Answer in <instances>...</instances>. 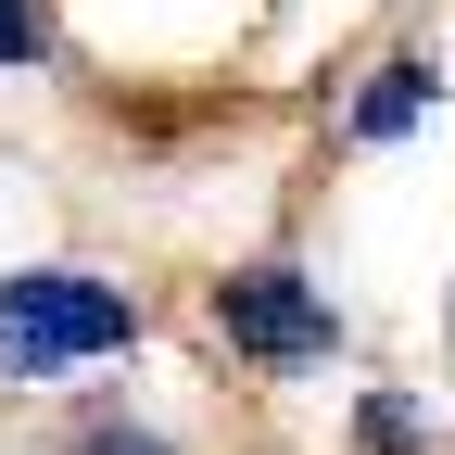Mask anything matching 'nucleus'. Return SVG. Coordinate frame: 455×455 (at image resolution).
Listing matches in <instances>:
<instances>
[{
    "label": "nucleus",
    "instance_id": "f257e3e1",
    "mask_svg": "<svg viewBox=\"0 0 455 455\" xmlns=\"http://www.w3.org/2000/svg\"><path fill=\"white\" fill-rule=\"evenodd\" d=\"M152 341L140 278L76 266V253H38V266H0V405H38V392H76L114 379Z\"/></svg>",
    "mask_w": 455,
    "mask_h": 455
},
{
    "label": "nucleus",
    "instance_id": "f03ea898",
    "mask_svg": "<svg viewBox=\"0 0 455 455\" xmlns=\"http://www.w3.org/2000/svg\"><path fill=\"white\" fill-rule=\"evenodd\" d=\"M203 329H215V355L241 367V379H266V392H304V379H329L341 355H355V304H341L329 266H304V253H241V266H215Z\"/></svg>",
    "mask_w": 455,
    "mask_h": 455
},
{
    "label": "nucleus",
    "instance_id": "7ed1b4c3",
    "mask_svg": "<svg viewBox=\"0 0 455 455\" xmlns=\"http://www.w3.org/2000/svg\"><path fill=\"white\" fill-rule=\"evenodd\" d=\"M430 114H443V51L405 38V51H379V64L329 101V140H341V152H405Z\"/></svg>",
    "mask_w": 455,
    "mask_h": 455
},
{
    "label": "nucleus",
    "instance_id": "20e7f679",
    "mask_svg": "<svg viewBox=\"0 0 455 455\" xmlns=\"http://www.w3.org/2000/svg\"><path fill=\"white\" fill-rule=\"evenodd\" d=\"M38 455H190V430H178V418H152L140 392H89V405L51 430Z\"/></svg>",
    "mask_w": 455,
    "mask_h": 455
},
{
    "label": "nucleus",
    "instance_id": "39448f33",
    "mask_svg": "<svg viewBox=\"0 0 455 455\" xmlns=\"http://www.w3.org/2000/svg\"><path fill=\"white\" fill-rule=\"evenodd\" d=\"M341 455H443V405L418 379H367L355 418H341Z\"/></svg>",
    "mask_w": 455,
    "mask_h": 455
},
{
    "label": "nucleus",
    "instance_id": "423d86ee",
    "mask_svg": "<svg viewBox=\"0 0 455 455\" xmlns=\"http://www.w3.org/2000/svg\"><path fill=\"white\" fill-rule=\"evenodd\" d=\"M51 51H64V13L51 0H0V76H38Z\"/></svg>",
    "mask_w": 455,
    "mask_h": 455
},
{
    "label": "nucleus",
    "instance_id": "0eeeda50",
    "mask_svg": "<svg viewBox=\"0 0 455 455\" xmlns=\"http://www.w3.org/2000/svg\"><path fill=\"white\" fill-rule=\"evenodd\" d=\"M443 355H455V304H443Z\"/></svg>",
    "mask_w": 455,
    "mask_h": 455
}]
</instances>
